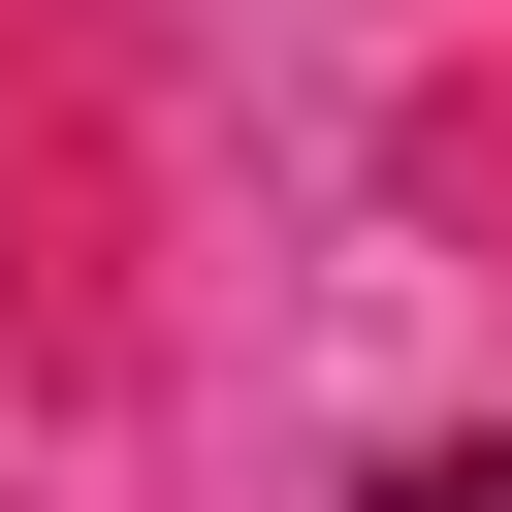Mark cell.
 Segmentation results:
<instances>
[{"mask_svg":"<svg viewBox=\"0 0 512 512\" xmlns=\"http://www.w3.org/2000/svg\"><path fill=\"white\" fill-rule=\"evenodd\" d=\"M384 512H512V448H416V480H384Z\"/></svg>","mask_w":512,"mask_h":512,"instance_id":"1","label":"cell"}]
</instances>
